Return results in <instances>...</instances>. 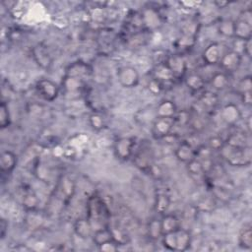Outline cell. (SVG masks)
Here are the masks:
<instances>
[{
	"label": "cell",
	"instance_id": "obj_1",
	"mask_svg": "<svg viewBox=\"0 0 252 252\" xmlns=\"http://www.w3.org/2000/svg\"><path fill=\"white\" fill-rule=\"evenodd\" d=\"M220 152L223 159L232 167H247L251 164L252 161L250 146L244 148H235L225 143Z\"/></svg>",
	"mask_w": 252,
	"mask_h": 252
},
{
	"label": "cell",
	"instance_id": "obj_2",
	"mask_svg": "<svg viewBox=\"0 0 252 252\" xmlns=\"http://www.w3.org/2000/svg\"><path fill=\"white\" fill-rule=\"evenodd\" d=\"M117 80L119 84L126 89H132L138 86L140 75L136 68L132 66H121L117 69Z\"/></svg>",
	"mask_w": 252,
	"mask_h": 252
},
{
	"label": "cell",
	"instance_id": "obj_3",
	"mask_svg": "<svg viewBox=\"0 0 252 252\" xmlns=\"http://www.w3.org/2000/svg\"><path fill=\"white\" fill-rule=\"evenodd\" d=\"M134 147L135 139L133 137H120L114 142V155L120 161H127L132 157Z\"/></svg>",
	"mask_w": 252,
	"mask_h": 252
},
{
	"label": "cell",
	"instance_id": "obj_4",
	"mask_svg": "<svg viewBox=\"0 0 252 252\" xmlns=\"http://www.w3.org/2000/svg\"><path fill=\"white\" fill-rule=\"evenodd\" d=\"M174 126V117H156L152 124V134L156 139L162 140L172 132Z\"/></svg>",
	"mask_w": 252,
	"mask_h": 252
},
{
	"label": "cell",
	"instance_id": "obj_5",
	"mask_svg": "<svg viewBox=\"0 0 252 252\" xmlns=\"http://www.w3.org/2000/svg\"><path fill=\"white\" fill-rule=\"evenodd\" d=\"M36 90L39 96L46 102H53L56 100L60 92L57 84L49 79H42L38 81Z\"/></svg>",
	"mask_w": 252,
	"mask_h": 252
},
{
	"label": "cell",
	"instance_id": "obj_6",
	"mask_svg": "<svg viewBox=\"0 0 252 252\" xmlns=\"http://www.w3.org/2000/svg\"><path fill=\"white\" fill-rule=\"evenodd\" d=\"M241 61L242 55L231 49L223 54L219 63L225 73H232L238 70L241 65Z\"/></svg>",
	"mask_w": 252,
	"mask_h": 252
},
{
	"label": "cell",
	"instance_id": "obj_7",
	"mask_svg": "<svg viewBox=\"0 0 252 252\" xmlns=\"http://www.w3.org/2000/svg\"><path fill=\"white\" fill-rule=\"evenodd\" d=\"M32 56L37 64L42 69H49L52 65V57L42 43H38L32 49Z\"/></svg>",
	"mask_w": 252,
	"mask_h": 252
},
{
	"label": "cell",
	"instance_id": "obj_8",
	"mask_svg": "<svg viewBox=\"0 0 252 252\" xmlns=\"http://www.w3.org/2000/svg\"><path fill=\"white\" fill-rule=\"evenodd\" d=\"M175 158L184 164H188L196 158V149L187 141H182L178 143L175 151Z\"/></svg>",
	"mask_w": 252,
	"mask_h": 252
},
{
	"label": "cell",
	"instance_id": "obj_9",
	"mask_svg": "<svg viewBox=\"0 0 252 252\" xmlns=\"http://www.w3.org/2000/svg\"><path fill=\"white\" fill-rule=\"evenodd\" d=\"M166 64L168 66L175 78L182 77L187 70V64L184 57L179 54L168 55Z\"/></svg>",
	"mask_w": 252,
	"mask_h": 252
},
{
	"label": "cell",
	"instance_id": "obj_10",
	"mask_svg": "<svg viewBox=\"0 0 252 252\" xmlns=\"http://www.w3.org/2000/svg\"><path fill=\"white\" fill-rule=\"evenodd\" d=\"M221 47L222 46L217 42L210 43L208 46H206V48L202 52V58L206 64H209V65L218 64L224 54L222 52Z\"/></svg>",
	"mask_w": 252,
	"mask_h": 252
},
{
	"label": "cell",
	"instance_id": "obj_11",
	"mask_svg": "<svg viewBox=\"0 0 252 252\" xmlns=\"http://www.w3.org/2000/svg\"><path fill=\"white\" fill-rule=\"evenodd\" d=\"M221 117L228 125H235L241 118V112L236 105L230 103L222 107Z\"/></svg>",
	"mask_w": 252,
	"mask_h": 252
},
{
	"label": "cell",
	"instance_id": "obj_12",
	"mask_svg": "<svg viewBox=\"0 0 252 252\" xmlns=\"http://www.w3.org/2000/svg\"><path fill=\"white\" fill-rule=\"evenodd\" d=\"M62 88L64 90L66 94H78L81 93L82 90L85 87V82L83 79L75 77V76H70V75H65L64 78L62 80Z\"/></svg>",
	"mask_w": 252,
	"mask_h": 252
},
{
	"label": "cell",
	"instance_id": "obj_13",
	"mask_svg": "<svg viewBox=\"0 0 252 252\" xmlns=\"http://www.w3.org/2000/svg\"><path fill=\"white\" fill-rule=\"evenodd\" d=\"M57 192L62 197L63 202H68L75 193V184L72 179L67 176L62 177L57 185Z\"/></svg>",
	"mask_w": 252,
	"mask_h": 252
},
{
	"label": "cell",
	"instance_id": "obj_14",
	"mask_svg": "<svg viewBox=\"0 0 252 252\" xmlns=\"http://www.w3.org/2000/svg\"><path fill=\"white\" fill-rule=\"evenodd\" d=\"M252 36V22L240 17L234 21V38L240 41H247Z\"/></svg>",
	"mask_w": 252,
	"mask_h": 252
},
{
	"label": "cell",
	"instance_id": "obj_15",
	"mask_svg": "<svg viewBox=\"0 0 252 252\" xmlns=\"http://www.w3.org/2000/svg\"><path fill=\"white\" fill-rule=\"evenodd\" d=\"M74 231L80 238L88 239L93 236L95 230L89 219L81 218L74 223Z\"/></svg>",
	"mask_w": 252,
	"mask_h": 252
},
{
	"label": "cell",
	"instance_id": "obj_16",
	"mask_svg": "<svg viewBox=\"0 0 252 252\" xmlns=\"http://www.w3.org/2000/svg\"><path fill=\"white\" fill-rule=\"evenodd\" d=\"M17 156L12 151H4L0 157V169L2 173H11L17 166Z\"/></svg>",
	"mask_w": 252,
	"mask_h": 252
},
{
	"label": "cell",
	"instance_id": "obj_17",
	"mask_svg": "<svg viewBox=\"0 0 252 252\" xmlns=\"http://www.w3.org/2000/svg\"><path fill=\"white\" fill-rule=\"evenodd\" d=\"M92 74V68L89 64L82 61L74 62L73 64L69 65L66 70V75L75 76L84 80L85 77H89Z\"/></svg>",
	"mask_w": 252,
	"mask_h": 252
},
{
	"label": "cell",
	"instance_id": "obj_18",
	"mask_svg": "<svg viewBox=\"0 0 252 252\" xmlns=\"http://www.w3.org/2000/svg\"><path fill=\"white\" fill-rule=\"evenodd\" d=\"M176 112V105L170 100L162 101L156 107V117H174Z\"/></svg>",
	"mask_w": 252,
	"mask_h": 252
},
{
	"label": "cell",
	"instance_id": "obj_19",
	"mask_svg": "<svg viewBox=\"0 0 252 252\" xmlns=\"http://www.w3.org/2000/svg\"><path fill=\"white\" fill-rule=\"evenodd\" d=\"M176 237V251H186L191 245L192 236L189 231L179 228L175 231Z\"/></svg>",
	"mask_w": 252,
	"mask_h": 252
},
{
	"label": "cell",
	"instance_id": "obj_20",
	"mask_svg": "<svg viewBox=\"0 0 252 252\" xmlns=\"http://www.w3.org/2000/svg\"><path fill=\"white\" fill-rule=\"evenodd\" d=\"M184 83L186 87L192 92H200L205 88V79L203 76L195 72L188 74L184 79Z\"/></svg>",
	"mask_w": 252,
	"mask_h": 252
},
{
	"label": "cell",
	"instance_id": "obj_21",
	"mask_svg": "<svg viewBox=\"0 0 252 252\" xmlns=\"http://www.w3.org/2000/svg\"><path fill=\"white\" fill-rule=\"evenodd\" d=\"M153 78L160 81L163 85L169 83L175 79L172 72L170 71V69L168 68V66L166 64V63H164V64L156 65L153 72Z\"/></svg>",
	"mask_w": 252,
	"mask_h": 252
},
{
	"label": "cell",
	"instance_id": "obj_22",
	"mask_svg": "<svg viewBox=\"0 0 252 252\" xmlns=\"http://www.w3.org/2000/svg\"><path fill=\"white\" fill-rule=\"evenodd\" d=\"M199 104L205 110H214L219 105V97L214 92L206 91L200 96Z\"/></svg>",
	"mask_w": 252,
	"mask_h": 252
},
{
	"label": "cell",
	"instance_id": "obj_23",
	"mask_svg": "<svg viewBox=\"0 0 252 252\" xmlns=\"http://www.w3.org/2000/svg\"><path fill=\"white\" fill-rule=\"evenodd\" d=\"M163 233H168L177 231L180 228V221L173 214H165L161 219Z\"/></svg>",
	"mask_w": 252,
	"mask_h": 252
},
{
	"label": "cell",
	"instance_id": "obj_24",
	"mask_svg": "<svg viewBox=\"0 0 252 252\" xmlns=\"http://www.w3.org/2000/svg\"><path fill=\"white\" fill-rule=\"evenodd\" d=\"M225 142L227 145H230V146L235 147V148H244V147L250 146L248 144L247 134L242 131H236V132L231 133Z\"/></svg>",
	"mask_w": 252,
	"mask_h": 252
},
{
	"label": "cell",
	"instance_id": "obj_25",
	"mask_svg": "<svg viewBox=\"0 0 252 252\" xmlns=\"http://www.w3.org/2000/svg\"><path fill=\"white\" fill-rule=\"evenodd\" d=\"M92 239L94 241V243L99 246L108 240L113 239V235H112V231L110 230V228L108 227H102L100 229L95 230Z\"/></svg>",
	"mask_w": 252,
	"mask_h": 252
},
{
	"label": "cell",
	"instance_id": "obj_26",
	"mask_svg": "<svg viewBox=\"0 0 252 252\" xmlns=\"http://www.w3.org/2000/svg\"><path fill=\"white\" fill-rule=\"evenodd\" d=\"M238 244L241 248L250 250L252 248V231L251 226L247 225L241 229L238 236Z\"/></svg>",
	"mask_w": 252,
	"mask_h": 252
},
{
	"label": "cell",
	"instance_id": "obj_27",
	"mask_svg": "<svg viewBox=\"0 0 252 252\" xmlns=\"http://www.w3.org/2000/svg\"><path fill=\"white\" fill-rule=\"evenodd\" d=\"M212 87L217 91H223L230 86V78L225 72H217L211 79Z\"/></svg>",
	"mask_w": 252,
	"mask_h": 252
},
{
	"label": "cell",
	"instance_id": "obj_28",
	"mask_svg": "<svg viewBox=\"0 0 252 252\" xmlns=\"http://www.w3.org/2000/svg\"><path fill=\"white\" fill-rule=\"evenodd\" d=\"M187 165L188 173L190 174L193 178H201L205 175L206 170L202 165V163L198 159H194L191 162H189Z\"/></svg>",
	"mask_w": 252,
	"mask_h": 252
},
{
	"label": "cell",
	"instance_id": "obj_29",
	"mask_svg": "<svg viewBox=\"0 0 252 252\" xmlns=\"http://www.w3.org/2000/svg\"><path fill=\"white\" fill-rule=\"evenodd\" d=\"M39 203H40V200L34 191L30 190V191H26L24 193L22 204L28 212L36 211L39 206Z\"/></svg>",
	"mask_w": 252,
	"mask_h": 252
},
{
	"label": "cell",
	"instance_id": "obj_30",
	"mask_svg": "<svg viewBox=\"0 0 252 252\" xmlns=\"http://www.w3.org/2000/svg\"><path fill=\"white\" fill-rule=\"evenodd\" d=\"M169 206H170V198L168 194L161 192L156 196L155 209L159 214L165 215L168 212Z\"/></svg>",
	"mask_w": 252,
	"mask_h": 252
},
{
	"label": "cell",
	"instance_id": "obj_31",
	"mask_svg": "<svg viewBox=\"0 0 252 252\" xmlns=\"http://www.w3.org/2000/svg\"><path fill=\"white\" fill-rule=\"evenodd\" d=\"M218 32L226 38H234V21L231 19H223L218 25Z\"/></svg>",
	"mask_w": 252,
	"mask_h": 252
},
{
	"label": "cell",
	"instance_id": "obj_32",
	"mask_svg": "<svg viewBox=\"0 0 252 252\" xmlns=\"http://www.w3.org/2000/svg\"><path fill=\"white\" fill-rule=\"evenodd\" d=\"M148 236L153 239V240H158L161 239L163 236V230H162V224L161 220L158 219H153L149 222L148 224Z\"/></svg>",
	"mask_w": 252,
	"mask_h": 252
},
{
	"label": "cell",
	"instance_id": "obj_33",
	"mask_svg": "<svg viewBox=\"0 0 252 252\" xmlns=\"http://www.w3.org/2000/svg\"><path fill=\"white\" fill-rule=\"evenodd\" d=\"M89 124L96 131H101L105 127V120L100 112H92L89 115Z\"/></svg>",
	"mask_w": 252,
	"mask_h": 252
},
{
	"label": "cell",
	"instance_id": "obj_34",
	"mask_svg": "<svg viewBox=\"0 0 252 252\" xmlns=\"http://www.w3.org/2000/svg\"><path fill=\"white\" fill-rule=\"evenodd\" d=\"M11 123V115L9 111L8 105L6 102H2L0 105V127L2 129H5L9 127Z\"/></svg>",
	"mask_w": 252,
	"mask_h": 252
},
{
	"label": "cell",
	"instance_id": "obj_35",
	"mask_svg": "<svg viewBox=\"0 0 252 252\" xmlns=\"http://www.w3.org/2000/svg\"><path fill=\"white\" fill-rule=\"evenodd\" d=\"M162 243L168 249L171 251H176V237L175 231L165 233L162 236Z\"/></svg>",
	"mask_w": 252,
	"mask_h": 252
},
{
	"label": "cell",
	"instance_id": "obj_36",
	"mask_svg": "<svg viewBox=\"0 0 252 252\" xmlns=\"http://www.w3.org/2000/svg\"><path fill=\"white\" fill-rule=\"evenodd\" d=\"M236 91L239 95H242V94L248 93V92H252V80H251L250 75L244 76L243 78H241L238 81Z\"/></svg>",
	"mask_w": 252,
	"mask_h": 252
},
{
	"label": "cell",
	"instance_id": "obj_37",
	"mask_svg": "<svg viewBox=\"0 0 252 252\" xmlns=\"http://www.w3.org/2000/svg\"><path fill=\"white\" fill-rule=\"evenodd\" d=\"M195 37H190V36H186V35H181V37L177 40L176 44L179 48L182 49H188L191 48L194 43H195Z\"/></svg>",
	"mask_w": 252,
	"mask_h": 252
},
{
	"label": "cell",
	"instance_id": "obj_38",
	"mask_svg": "<svg viewBox=\"0 0 252 252\" xmlns=\"http://www.w3.org/2000/svg\"><path fill=\"white\" fill-rule=\"evenodd\" d=\"M225 140L221 137V136H212L209 138L208 140V147L212 150V151H221V149L224 147L225 145Z\"/></svg>",
	"mask_w": 252,
	"mask_h": 252
},
{
	"label": "cell",
	"instance_id": "obj_39",
	"mask_svg": "<svg viewBox=\"0 0 252 252\" xmlns=\"http://www.w3.org/2000/svg\"><path fill=\"white\" fill-rule=\"evenodd\" d=\"M147 87H148L149 92H150L152 95H154V96L160 95V94L163 92V90H164V85H163L160 81H158L157 79H155V78H152V79L148 82Z\"/></svg>",
	"mask_w": 252,
	"mask_h": 252
},
{
	"label": "cell",
	"instance_id": "obj_40",
	"mask_svg": "<svg viewBox=\"0 0 252 252\" xmlns=\"http://www.w3.org/2000/svg\"><path fill=\"white\" fill-rule=\"evenodd\" d=\"M190 121V113L186 110H183L181 112L177 111L175 116H174V122H175V126L176 125H181L184 126L186 124L189 123Z\"/></svg>",
	"mask_w": 252,
	"mask_h": 252
},
{
	"label": "cell",
	"instance_id": "obj_41",
	"mask_svg": "<svg viewBox=\"0 0 252 252\" xmlns=\"http://www.w3.org/2000/svg\"><path fill=\"white\" fill-rule=\"evenodd\" d=\"M98 247L103 252H115L119 250V243L116 242L114 239H111L99 245Z\"/></svg>",
	"mask_w": 252,
	"mask_h": 252
},
{
	"label": "cell",
	"instance_id": "obj_42",
	"mask_svg": "<svg viewBox=\"0 0 252 252\" xmlns=\"http://www.w3.org/2000/svg\"><path fill=\"white\" fill-rule=\"evenodd\" d=\"M7 229H8V222L2 218L1 221H0V237L1 238L5 237Z\"/></svg>",
	"mask_w": 252,
	"mask_h": 252
},
{
	"label": "cell",
	"instance_id": "obj_43",
	"mask_svg": "<svg viewBox=\"0 0 252 252\" xmlns=\"http://www.w3.org/2000/svg\"><path fill=\"white\" fill-rule=\"evenodd\" d=\"M252 92H248V93H244L242 95H240V98H241V101L242 103L245 105H251L252 104Z\"/></svg>",
	"mask_w": 252,
	"mask_h": 252
},
{
	"label": "cell",
	"instance_id": "obj_44",
	"mask_svg": "<svg viewBox=\"0 0 252 252\" xmlns=\"http://www.w3.org/2000/svg\"><path fill=\"white\" fill-rule=\"evenodd\" d=\"M251 39L244 41V46H243V54H245L246 56H248L249 58L251 57Z\"/></svg>",
	"mask_w": 252,
	"mask_h": 252
},
{
	"label": "cell",
	"instance_id": "obj_45",
	"mask_svg": "<svg viewBox=\"0 0 252 252\" xmlns=\"http://www.w3.org/2000/svg\"><path fill=\"white\" fill-rule=\"evenodd\" d=\"M179 4L181 5V6H183L184 8H187V9H192V8H194L198 3L197 2H195V1H181V2H179Z\"/></svg>",
	"mask_w": 252,
	"mask_h": 252
},
{
	"label": "cell",
	"instance_id": "obj_46",
	"mask_svg": "<svg viewBox=\"0 0 252 252\" xmlns=\"http://www.w3.org/2000/svg\"><path fill=\"white\" fill-rule=\"evenodd\" d=\"M214 4L216 6H218V8H226L230 4V2H227V1H221V2L220 1H215Z\"/></svg>",
	"mask_w": 252,
	"mask_h": 252
},
{
	"label": "cell",
	"instance_id": "obj_47",
	"mask_svg": "<svg viewBox=\"0 0 252 252\" xmlns=\"http://www.w3.org/2000/svg\"><path fill=\"white\" fill-rule=\"evenodd\" d=\"M246 125H247V132H248V133H250V131H251V116L247 117Z\"/></svg>",
	"mask_w": 252,
	"mask_h": 252
},
{
	"label": "cell",
	"instance_id": "obj_48",
	"mask_svg": "<svg viewBox=\"0 0 252 252\" xmlns=\"http://www.w3.org/2000/svg\"><path fill=\"white\" fill-rule=\"evenodd\" d=\"M15 250H20V251H30V250H32L30 247H28V246H25V247H23L22 245H19L18 247H16L15 248Z\"/></svg>",
	"mask_w": 252,
	"mask_h": 252
}]
</instances>
